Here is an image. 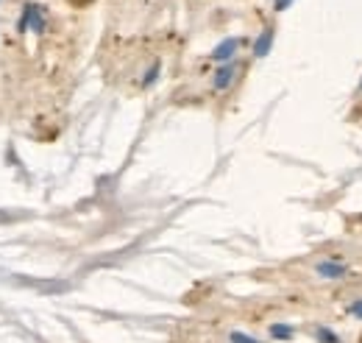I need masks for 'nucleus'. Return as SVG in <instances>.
<instances>
[{
	"label": "nucleus",
	"mask_w": 362,
	"mask_h": 343,
	"mask_svg": "<svg viewBox=\"0 0 362 343\" xmlns=\"http://www.w3.org/2000/svg\"><path fill=\"white\" fill-rule=\"evenodd\" d=\"M318 338L324 343H340L338 341V335H332V333H326V330H318Z\"/></svg>",
	"instance_id": "1"
},
{
	"label": "nucleus",
	"mask_w": 362,
	"mask_h": 343,
	"mask_svg": "<svg viewBox=\"0 0 362 343\" xmlns=\"http://www.w3.org/2000/svg\"><path fill=\"white\" fill-rule=\"evenodd\" d=\"M273 335H276V338H290L293 333H290L287 327H273Z\"/></svg>",
	"instance_id": "2"
},
{
	"label": "nucleus",
	"mask_w": 362,
	"mask_h": 343,
	"mask_svg": "<svg viewBox=\"0 0 362 343\" xmlns=\"http://www.w3.org/2000/svg\"><path fill=\"white\" fill-rule=\"evenodd\" d=\"M70 6H75V8H87V6H92L95 0H67Z\"/></svg>",
	"instance_id": "3"
},
{
	"label": "nucleus",
	"mask_w": 362,
	"mask_h": 343,
	"mask_svg": "<svg viewBox=\"0 0 362 343\" xmlns=\"http://www.w3.org/2000/svg\"><path fill=\"white\" fill-rule=\"evenodd\" d=\"M237 343H256V341H251V338H245V335H231Z\"/></svg>",
	"instance_id": "4"
},
{
	"label": "nucleus",
	"mask_w": 362,
	"mask_h": 343,
	"mask_svg": "<svg viewBox=\"0 0 362 343\" xmlns=\"http://www.w3.org/2000/svg\"><path fill=\"white\" fill-rule=\"evenodd\" d=\"M360 343H362V335H360Z\"/></svg>",
	"instance_id": "5"
}]
</instances>
